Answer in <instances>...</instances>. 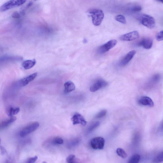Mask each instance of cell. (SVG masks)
<instances>
[{
    "mask_svg": "<svg viewBox=\"0 0 163 163\" xmlns=\"http://www.w3.org/2000/svg\"><path fill=\"white\" fill-rule=\"evenodd\" d=\"M38 158V157L36 156L30 157L27 160L25 163H34L37 161Z\"/></svg>",
    "mask_w": 163,
    "mask_h": 163,
    "instance_id": "f1b7e54d",
    "label": "cell"
},
{
    "mask_svg": "<svg viewBox=\"0 0 163 163\" xmlns=\"http://www.w3.org/2000/svg\"><path fill=\"white\" fill-rule=\"evenodd\" d=\"M27 1L25 0H12L6 2L1 7V12H5L23 5Z\"/></svg>",
    "mask_w": 163,
    "mask_h": 163,
    "instance_id": "3957f363",
    "label": "cell"
},
{
    "mask_svg": "<svg viewBox=\"0 0 163 163\" xmlns=\"http://www.w3.org/2000/svg\"><path fill=\"white\" fill-rule=\"evenodd\" d=\"M83 41L84 43H87V40L86 39H85Z\"/></svg>",
    "mask_w": 163,
    "mask_h": 163,
    "instance_id": "d6a6232c",
    "label": "cell"
},
{
    "mask_svg": "<svg viewBox=\"0 0 163 163\" xmlns=\"http://www.w3.org/2000/svg\"><path fill=\"white\" fill-rule=\"evenodd\" d=\"M105 144V140L103 137H98L93 139L91 142V147L95 149H103Z\"/></svg>",
    "mask_w": 163,
    "mask_h": 163,
    "instance_id": "8992f818",
    "label": "cell"
},
{
    "mask_svg": "<svg viewBox=\"0 0 163 163\" xmlns=\"http://www.w3.org/2000/svg\"><path fill=\"white\" fill-rule=\"evenodd\" d=\"M153 44V40L149 38H143L137 44V45L139 47H142L146 49H150L151 48Z\"/></svg>",
    "mask_w": 163,
    "mask_h": 163,
    "instance_id": "30bf717a",
    "label": "cell"
},
{
    "mask_svg": "<svg viewBox=\"0 0 163 163\" xmlns=\"http://www.w3.org/2000/svg\"><path fill=\"white\" fill-rule=\"evenodd\" d=\"M66 161L67 163H78L77 159L74 155H69L66 158Z\"/></svg>",
    "mask_w": 163,
    "mask_h": 163,
    "instance_id": "ffe728a7",
    "label": "cell"
},
{
    "mask_svg": "<svg viewBox=\"0 0 163 163\" xmlns=\"http://www.w3.org/2000/svg\"><path fill=\"white\" fill-rule=\"evenodd\" d=\"M38 75L37 72H36L21 80L20 82V85L21 86L27 85L30 82L33 81L36 78Z\"/></svg>",
    "mask_w": 163,
    "mask_h": 163,
    "instance_id": "4fadbf2b",
    "label": "cell"
},
{
    "mask_svg": "<svg viewBox=\"0 0 163 163\" xmlns=\"http://www.w3.org/2000/svg\"><path fill=\"white\" fill-rule=\"evenodd\" d=\"M138 103L144 106L152 107L154 106V103L152 99L147 96H142L139 99Z\"/></svg>",
    "mask_w": 163,
    "mask_h": 163,
    "instance_id": "7c38bea8",
    "label": "cell"
},
{
    "mask_svg": "<svg viewBox=\"0 0 163 163\" xmlns=\"http://www.w3.org/2000/svg\"><path fill=\"white\" fill-rule=\"evenodd\" d=\"M116 152L118 155L123 158H125L127 157V155L123 149L118 148L116 150Z\"/></svg>",
    "mask_w": 163,
    "mask_h": 163,
    "instance_id": "44dd1931",
    "label": "cell"
},
{
    "mask_svg": "<svg viewBox=\"0 0 163 163\" xmlns=\"http://www.w3.org/2000/svg\"><path fill=\"white\" fill-rule=\"evenodd\" d=\"M140 157L138 154L133 155L129 160L128 163H139Z\"/></svg>",
    "mask_w": 163,
    "mask_h": 163,
    "instance_id": "d6986e66",
    "label": "cell"
},
{
    "mask_svg": "<svg viewBox=\"0 0 163 163\" xmlns=\"http://www.w3.org/2000/svg\"><path fill=\"white\" fill-rule=\"evenodd\" d=\"M142 8L140 6H133L130 9V11L133 12H139L142 10Z\"/></svg>",
    "mask_w": 163,
    "mask_h": 163,
    "instance_id": "d4e9b609",
    "label": "cell"
},
{
    "mask_svg": "<svg viewBox=\"0 0 163 163\" xmlns=\"http://www.w3.org/2000/svg\"><path fill=\"white\" fill-rule=\"evenodd\" d=\"M17 119L16 117L13 116L11 117L9 119H6L1 122L0 124V128L1 129H3L8 127L11 124L13 123Z\"/></svg>",
    "mask_w": 163,
    "mask_h": 163,
    "instance_id": "5bb4252c",
    "label": "cell"
},
{
    "mask_svg": "<svg viewBox=\"0 0 163 163\" xmlns=\"http://www.w3.org/2000/svg\"><path fill=\"white\" fill-rule=\"evenodd\" d=\"M108 83L103 80L99 79L90 88L91 92H94L106 87Z\"/></svg>",
    "mask_w": 163,
    "mask_h": 163,
    "instance_id": "ba28073f",
    "label": "cell"
},
{
    "mask_svg": "<svg viewBox=\"0 0 163 163\" xmlns=\"http://www.w3.org/2000/svg\"><path fill=\"white\" fill-rule=\"evenodd\" d=\"M5 163H11V162L10 160H8L6 161Z\"/></svg>",
    "mask_w": 163,
    "mask_h": 163,
    "instance_id": "1f68e13d",
    "label": "cell"
},
{
    "mask_svg": "<svg viewBox=\"0 0 163 163\" xmlns=\"http://www.w3.org/2000/svg\"><path fill=\"white\" fill-rule=\"evenodd\" d=\"M22 59V57L20 56H5L1 57V61L2 60V61H4L5 60L6 61L18 60H21Z\"/></svg>",
    "mask_w": 163,
    "mask_h": 163,
    "instance_id": "ac0fdd59",
    "label": "cell"
},
{
    "mask_svg": "<svg viewBox=\"0 0 163 163\" xmlns=\"http://www.w3.org/2000/svg\"><path fill=\"white\" fill-rule=\"evenodd\" d=\"M117 41L116 40H111L103 45L99 47L98 50V52L100 54H103L106 53L110 50L112 49L116 45Z\"/></svg>",
    "mask_w": 163,
    "mask_h": 163,
    "instance_id": "5b68a950",
    "label": "cell"
},
{
    "mask_svg": "<svg viewBox=\"0 0 163 163\" xmlns=\"http://www.w3.org/2000/svg\"><path fill=\"white\" fill-rule=\"evenodd\" d=\"M12 17L14 18H19L20 15L17 12H15L12 15Z\"/></svg>",
    "mask_w": 163,
    "mask_h": 163,
    "instance_id": "4dcf8cb0",
    "label": "cell"
},
{
    "mask_svg": "<svg viewBox=\"0 0 163 163\" xmlns=\"http://www.w3.org/2000/svg\"><path fill=\"white\" fill-rule=\"evenodd\" d=\"M136 53V51L135 50L130 51L121 60L120 63V65L121 66H124L127 65L133 58Z\"/></svg>",
    "mask_w": 163,
    "mask_h": 163,
    "instance_id": "9c48e42d",
    "label": "cell"
},
{
    "mask_svg": "<svg viewBox=\"0 0 163 163\" xmlns=\"http://www.w3.org/2000/svg\"><path fill=\"white\" fill-rule=\"evenodd\" d=\"M116 20L119 22L123 24L126 23V20L125 17L122 15H119L116 16L115 18Z\"/></svg>",
    "mask_w": 163,
    "mask_h": 163,
    "instance_id": "7402d4cb",
    "label": "cell"
},
{
    "mask_svg": "<svg viewBox=\"0 0 163 163\" xmlns=\"http://www.w3.org/2000/svg\"><path fill=\"white\" fill-rule=\"evenodd\" d=\"M89 13L92 18L93 23L95 26L101 24L104 17L103 11L100 9H93L89 11Z\"/></svg>",
    "mask_w": 163,
    "mask_h": 163,
    "instance_id": "6da1fadb",
    "label": "cell"
},
{
    "mask_svg": "<svg viewBox=\"0 0 163 163\" xmlns=\"http://www.w3.org/2000/svg\"><path fill=\"white\" fill-rule=\"evenodd\" d=\"M1 154L3 155H4L5 154L6 152V149L3 147V146H1Z\"/></svg>",
    "mask_w": 163,
    "mask_h": 163,
    "instance_id": "f546056e",
    "label": "cell"
},
{
    "mask_svg": "<svg viewBox=\"0 0 163 163\" xmlns=\"http://www.w3.org/2000/svg\"><path fill=\"white\" fill-rule=\"evenodd\" d=\"M36 63V61L34 60H27L22 63V66L25 69H30L33 67Z\"/></svg>",
    "mask_w": 163,
    "mask_h": 163,
    "instance_id": "2e32d148",
    "label": "cell"
},
{
    "mask_svg": "<svg viewBox=\"0 0 163 163\" xmlns=\"http://www.w3.org/2000/svg\"><path fill=\"white\" fill-rule=\"evenodd\" d=\"M140 35L138 32L134 31L121 36L120 37L121 40L124 41H131L138 39Z\"/></svg>",
    "mask_w": 163,
    "mask_h": 163,
    "instance_id": "52a82bcc",
    "label": "cell"
},
{
    "mask_svg": "<svg viewBox=\"0 0 163 163\" xmlns=\"http://www.w3.org/2000/svg\"><path fill=\"white\" fill-rule=\"evenodd\" d=\"M100 123L99 122H96L94 124H91L90 127H89L88 131L89 132L92 131L94 130L96 128H97L98 127L100 126Z\"/></svg>",
    "mask_w": 163,
    "mask_h": 163,
    "instance_id": "484cf974",
    "label": "cell"
},
{
    "mask_svg": "<svg viewBox=\"0 0 163 163\" xmlns=\"http://www.w3.org/2000/svg\"><path fill=\"white\" fill-rule=\"evenodd\" d=\"M107 111L106 110H103L101 111L98 113L95 116L96 118L100 119L105 116L106 115Z\"/></svg>",
    "mask_w": 163,
    "mask_h": 163,
    "instance_id": "4316f807",
    "label": "cell"
},
{
    "mask_svg": "<svg viewBox=\"0 0 163 163\" xmlns=\"http://www.w3.org/2000/svg\"><path fill=\"white\" fill-rule=\"evenodd\" d=\"M163 162V151L159 154L154 160L153 162L160 163Z\"/></svg>",
    "mask_w": 163,
    "mask_h": 163,
    "instance_id": "603a6c76",
    "label": "cell"
},
{
    "mask_svg": "<svg viewBox=\"0 0 163 163\" xmlns=\"http://www.w3.org/2000/svg\"><path fill=\"white\" fill-rule=\"evenodd\" d=\"M72 120L73 124H81L83 126H85L87 124L84 118L79 113H76L72 118Z\"/></svg>",
    "mask_w": 163,
    "mask_h": 163,
    "instance_id": "8fae6325",
    "label": "cell"
},
{
    "mask_svg": "<svg viewBox=\"0 0 163 163\" xmlns=\"http://www.w3.org/2000/svg\"><path fill=\"white\" fill-rule=\"evenodd\" d=\"M40 126L38 122H34L29 124L22 129L20 133V135L21 137H24L29 134L36 131Z\"/></svg>",
    "mask_w": 163,
    "mask_h": 163,
    "instance_id": "277c9868",
    "label": "cell"
},
{
    "mask_svg": "<svg viewBox=\"0 0 163 163\" xmlns=\"http://www.w3.org/2000/svg\"><path fill=\"white\" fill-rule=\"evenodd\" d=\"M20 111V109L19 107H11L8 111V114L9 117H13L15 115L17 114Z\"/></svg>",
    "mask_w": 163,
    "mask_h": 163,
    "instance_id": "e0dca14e",
    "label": "cell"
},
{
    "mask_svg": "<svg viewBox=\"0 0 163 163\" xmlns=\"http://www.w3.org/2000/svg\"><path fill=\"white\" fill-rule=\"evenodd\" d=\"M64 92L66 94L69 93L75 90L76 88L75 84L71 81L66 82L64 85Z\"/></svg>",
    "mask_w": 163,
    "mask_h": 163,
    "instance_id": "9a60e30c",
    "label": "cell"
},
{
    "mask_svg": "<svg viewBox=\"0 0 163 163\" xmlns=\"http://www.w3.org/2000/svg\"><path fill=\"white\" fill-rule=\"evenodd\" d=\"M138 19L140 23L150 29L154 28L155 26V19L151 16L143 14L139 16Z\"/></svg>",
    "mask_w": 163,
    "mask_h": 163,
    "instance_id": "7a4b0ae2",
    "label": "cell"
},
{
    "mask_svg": "<svg viewBox=\"0 0 163 163\" xmlns=\"http://www.w3.org/2000/svg\"><path fill=\"white\" fill-rule=\"evenodd\" d=\"M158 1L161 2L162 3H163V0H162V1Z\"/></svg>",
    "mask_w": 163,
    "mask_h": 163,
    "instance_id": "836d02e7",
    "label": "cell"
},
{
    "mask_svg": "<svg viewBox=\"0 0 163 163\" xmlns=\"http://www.w3.org/2000/svg\"><path fill=\"white\" fill-rule=\"evenodd\" d=\"M43 163H47L46 162H43Z\"/></svg>",
    "mask_w": 163,
    "mask_h": 163,
    "instance_id": "e575fe53",
    "label": "cell"
},
{
    "mask_svg": "<svg viewBox=\"0 0 163 163\" xmlns=\"http://www.w3.org/2000/svg\"><path fill=\"white\" fill-rule=\"evenodd\" d=\"M52 142L54 144H61L63 143V139L60 137H56L53 139Z\"/></svg>",
    "mask_w": 163,
    "mask_h": 163,
    "instance_id": "cb8c5ba5",
    "label": "cell"
},
{
    "mask_svg": "<svg viewBox=\"0 0 163 163\" xmlns=\"http://www.w3.org/2000/svg\"><path fill=\"white\" fill-rule=\"evenodd\" d=\"M156 38L158 41H163V30L160 32L156 35Z\"/></svg>",
    "mask_w": 163,
    "mask_h": 163,
    "instance_id": "83f0119b",
    "label": "cell"
}]
</instances>
